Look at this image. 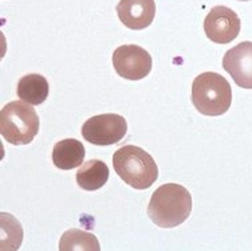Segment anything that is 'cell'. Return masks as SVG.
Wrapping results in <instances>:
<instances>
[{"mask_svg":"<svg viewBox=\"0 0 252 251\" xmlns=\"http://www.w3.org/2000/svg\"><path fill=\"white\" fill-rule=\"evenodd\" d=\"M127 132L126 120L120 114L105 113L89 118L82 126L83 139L94 145H113L120 143Z\"/></svg>","mask_w":252,"mask_h":251,"instance_id":"5","label":"cell"},{"mask_svg":"<svg viewBox=\"0 0 252 251\" xmlns=\"http://www.w3.org/2000/svg\"><path fill=\"white\" fill-rule=\"evenodd\" d=\"M113 167L124 183L136 189H148L158 179V167L146 150L125 145L113 155Z\"/></svg>","mask_w":252,"mask_h":251,"instance_id":"2","label":"cell"},{"mask_svg":"<svg viewBox=\"0 0 252 251\" xmlns=\"http://www.w3.org/2000/svg\"><path fill=\"white\" fill-rule=\"evenodd\" d=\"M47 79L40 74H27L18 82V97L30 105H40L49 97Z\"/></svg>","mask_w":252,"mask_h":251,"instance_id":"11","label":"cell"},{"mask_svg":"<svg viewBox=\"0 0 252 251\" xmlns=\"http://www.w3.org/2000/svg\"><path fill=\"white\" fill-rule=\"evenodd\" d=\"M85 146L79 140L64 139L54 145L53 163L63 171L78 168L85 160Z\"/></svg>","mask_w":252,"mask_h":251,"instance_id":"10","label":"cell"},{"mask_svg":"<svg viewBox=\"0 0 252 251\" xmlns=\"http://www.w3.org/2000/svg\"><path fill=\"white\" fill-rule=\"evenodd\" d=\"M240 1H248V0H240Z\"/></svg>","mask_w":252,"mask_h":251,"instance_id":"14","label":"cell"},{"mask_svg":"<svg viewBox=\"0 0 252 251\" xmlns=\"http://www.w3.org/2000/svg\"><path fill=\"white\" fill-rule=\"evenodd\" d=\"M192 102L204 116H221L232 104L231 85L218 72H203L192 83Z\"/></svg>","mask_w":252,"mask_h":251,"instance_id":"3","label":"cell"},{"mask_svg":"<svg viewBox=\"0 0 252 251\" xmlns=\"http://www.w3.org/2000/svg\"><path fill=\"white\" fill-rule=\"evenodd\" d=\"M192 213V196L180 184H164L156 189L148 206V215L156 226L173 228L187 220Z\"/></svg>","mask_w":252,"mask_h":251,"instance_id":"1","label":"cell"},{"mask_svg":"<svg viewBox=\"0 0 252 251\" xmlns=\"http://www.w3.org/2000/svg\"><path fill=\"white\" fill-rule=\"evenodd\" d=\"M117 14L127 29L144 30L155 20L156 3L155 0H120Z\"/></svg>","mask_w":252,"mask_h":251,"instance_id":"9","label":"cell"},{"mask_svg":"<svg viewBox=\"0 0 252 251\" xmlns=\"http://www.w3.org/2000/svg\"><path fill=\"white\" fill-rule=\"evenodd\" d=\"M113 66L120 77L140 81L152 70L153 59L145 48L137 44H124L113 53Z\"/></svg>","mask_w":252,"mask_h":251,"instance_id":"6","label":"cell"},{"mask_svg":"<svg viewBox=\"0 0 252 251\" xmlns=\"http://www.w3.org/2000/svg\"><path fill=\"white\" fill-rule=\"evenodd\" d=\"M242 22L238 14L225 5H216L204 20V31L214 43L227 44L238 38Z\"/></svg>","mask_w":252,"mask_h":251,"instance_id":"7","label":"cell"},{"mask_svg":"<svg viewBox=\"0 0 252 251\" xmlns=\"http://www.w3.org/2000/svg\"><path fill=\"white\" fill-rule=\"evenodd\" d=\"M109 168L107 165L98 159H93L86 161L85 164L78 169L77 183L82 189L86 191H97L102 188L109 180Z\"/></svg>","mask_w":252,"mask_h":251,"instance_id":"12","label":"cell"},{"mask_svg":"<svg viewBox=\"0 0 252 251\" xmlns=\"http://www.w3.org/2000/svg\"><path fill=\"white\" fill-rule=\"evenodd\" d=\"M223 69L243 89H252V42H242L228 50L223 58Z\"/></svg>","mask_w":252,"mask_h":251,"instance_id":"8","label":"cell"},{"mask_svg":"<svg viewBox=\"0 0 252 251\" xmlns=\"http://www.w3.org/2000/svg\"><path fill=\"white\" fill-rule=\"evenodd\" d=\"M39 117L25 101L8 102L0 111V133L12 145H27L39 133Z\"/></svg>","mask_w":252,"mask_h":251,"instance_id":"4","label":"cell"},{"mask_svg":"<svg viewBox=\"0 0 252 251\" xmlns=\"http://www.w3.org/2000/svg\"><path fill=\"white\" fill-rule=\"evenodd\" d=\"M59 250L61 251H73V250H88L99 251V242L94 234L82 231L78 228H71L62 235L59 241Z\"/></svg>","mask_w":252,"mask_h":251,"instance_id":"13","label":"cell"}]
</instances>
